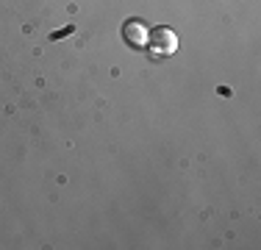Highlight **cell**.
<instances>
[{
    "instance_id": "6da1fadb",
    "label": "cell",
    "mask_w": 261,
    "mask_h": 250,
    "mask_svg": "<svg viewBox=\"0 0 261 250\" xmlns=\"http://www.w3.org/2000/svg\"><path fill=\"white\" fill-rule=\"evenodd\" d=\"M147 42H150L153 56H170L178 50V36L170 28H156L153 34H147Z\"/></svg>"
},
{
    "instance_id": "7a4b0ae2",
    "label": "cell",
    "mask_w": 261,
    "mask_h": 250,
    "mask_svg": "<svg viewBox=\"0 0 261 250\" xmlns=\"http://www.w3.org/2000/svg\"><path fill=\"white\" fill-rule=\"evenodd\" d=\"M122 34H125V39L130 45H147V31L142 22H125V28H122Z\"/></svg>"
}]
</instances>
